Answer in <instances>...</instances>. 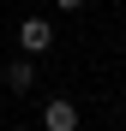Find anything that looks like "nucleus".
Segmentation results:
<instances>
[{
	"label": "nucleus",
	"instance_id": "obj_1",
	"mask_svg": "<svg viewBox=\"0 0 126 131\" xmlns=\"http://www.w3.org/2000/svg\"><path fill=\"white\" fill-rule=\"evenodd\" d=\"M18 48L24 54H48L54 48V24L48 18H24V24H18Z\"/></svg>",
	"mask_w": 126,
	"mask_h": 131
},
{
	"label": "nucleus",
	"instance_id": "obj_2",
	"mask_svg": "<svg viewBox=\"0 0 126 131\" xmlns=\"http://www.w3.org/2000/svg\"><path fill=\"white\" fill-rule=\"evenodd\" d=\"M42 125H48V131H78V107L66 95H54L48 107H42Z\"/></svg>",
	"mask_w": 126,
	"mask_h": 131
},
{
	"label": "nucleus",
	"instance_id": "obj_3",
	"mask_svg": "<svg viewBox=\"0 0 126 131\" xmlns=\"http://www.w3.org/2000/svg\"><path fill=\"white\" fill-rule=\"evenodd\" d=\"M30 83H36V54H24V60H12V66H6V90L24 95Z\"/></svg>",
	"mask_w": 126,
	"mask_h": 131
},
{
	"label": "nucleus",
	"instance_id": "obj_4",
	"mask_svg": "<svg viewBox=\"0 0 126 131\" xmlns=\"http://www.w3.org/2000/svg\"><path fill=\"white\" fill-rule=\"evenodd\" d=\"M54 6H60V12H78V6H84V0H54Z\"/></svg>",
	"mask_w": 126,
	"mask_h": 131
},
{
	"label": "nucleus",
	"instance_id": "obj_5",
	"mask_svg": "<svg viewBox=\"0 0 126 131\" xmlns=\"http://www.w3.org/2000/svg\"><path fill=\"white\" fill-rule=\"evenodd\" d=\"M120 125H126V113H120Z\"/></svg>",
	"mask_w": 126,
	"mask_h": 131
}]
</instances>
